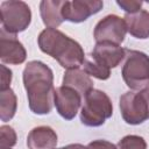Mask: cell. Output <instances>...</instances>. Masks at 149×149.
Wrapping results in <instances>:
<instances>
[{
  "instance_id": "d6986e66",
  "label": "cell",
  "mask_w": 149,
  "mask_h": 149,
  "mask_svg": "<svg viewBox=\"0 0 149 149\" xmlns=\"http://www.w3.org/2000/svg\"><path fill=\"white\" fill-rule=\"evenodd\" d=\"M16 144V133L10 126L0 128V149H8Z\"/></svg>"
},
{
  "instance_id": "5b68a950",
  "label": "cell",
  "mask_w": 149,
  "mask_h": 149,
  "mask_svg": "<svg viewBox=\"0 0 149 149\" xmlns=\"http://www.w3.org/2000/svg\"><path fill=\"white\" fill-rule=\"evenodd\" d=\"M1 29L9 34L16 35L28 28L31 21V12L29 6L23 1H3L0 7Z\"/></svg>"
},
{
  "instance_id": "8fae6325",
  "label": "cell",
  "mask_w": 149,
  "mask_h": 149,
  "mask_svg": "<svg viewBox=\"0 0 149 149\" xmlns=\"http://www.w3.org/2000/svg\"><path fill=\"white\" fill-rule=\"evenodd\" d=\"M91 56L94 62L111 70L125 59L126 49L112 43H97Z\"/></svg>"
},
{
  "instance_id": "ffe728a7",
  "label": "cell",
  "mask_w": 149,
  "mask_h": 149,
  "mask_svg": "<svg viewBox=\"0 0 149 149\" xmlns=\"http://www.w3.org/2000/svg\"><path fill=\"white\" fill-rule=\"evenodd\" d=\"M116 3L125 12H127V14H132L141 10L140 8L142 6V1H135V0H121V1H116Z\"/></svg>"
},
{
  "instance_id": "8992f818",
  "label": "cell",
  "mask_w": 149,
  "mask_h": 149,
  "mask_svg": "<svg viewBox=\"0 0 149 149\" xmlns=\"http://www.w3.org/2000/svg\"><path fill=\"white\" fill-rule=\"evenodd\" d=\"M127 26L123 19L118 15H107L100 20L94 28V40L97 43H112L119 45L123 42Z\"/></svg>"
},
{
  "instance_id": "277c9868",
  "label": "cell",
  "mask_w": 149,
  "mask_h": 149,
  "mask_svg": "<svg viewBox=\"0 0 149 149\" xmlns=\"http://www.w3.org/2000/svg\"><path fill=\"white\" fill-rule=\"evenodd\" d=\"M113 106L108 95L100 90H92L85 98L80 111V121L88 127H99L112 116Z\"/></svg>"
},
{
  "instance_id": "30bf717a",
  "label": "cell",
  "mask_w": 149,
  "mask_h": 149,
  "mask_svg": "<svg viewBox=\"0 0 149 149\" xmlns=\"http://www.w3.org/2000/svg\"><path fill=\"white\" fill-rule=\"evenodd\" d=\"M27 52L16 35L1 29L0 31V58L7 64H21L26 61Z\"/></svg>"
},
{
  "instance_id": "9c48e42d",
  "label": "cell",
  "mask_w": 149,
  "mask_h": 149,
  "mask_svg": "<svg viewBox=\"0 0 149 149\" xmlns=\"http://www.w3.org/2000/svg\"><path fill=\"white\" fill-rule=\"evenodd\" d=\"M104 3L99 0H73L65 1L63 6V17L64 20L79 23L91 15L98 13L102 8Z\"/></svg>"
},
{
  "instance_id": "9a60e30c",
  "label": "cell",
  "mask_w": 149,
  "mask_h": 149,
  "mask_svg": "<svg viewBox=\"0 0 149 149\" xmlns=\"http://www.w3.org/2000/svg\"><path fill=\"white\" fill-rule=\"evenodd\" d=\"M123 20L130 35L136 38L149 37V12L141 9L136 13L126 14Z\"/></svg>"
},
{
  "instance_id": "d4e9b609",
  "label": "cell",
  "mask_w": 149,
  "mask_h": 149,
  "mask_svg": "<svg viewBox=\"0 0 149 149\" xmlns=\"http://www.w3.org/2000/svg\"><path fill=\"white\" fill-rule=\"evenodd\" d=\"M8 149H10V148H8Z\"/></svg>"
},
{
  "instance_id": "52a82bcc",
  "label": "cell",
  "mask_w": 149,
  "mask_h": 149,
  "mask_svg": "<svg viewBox=\"0 0 149 149\" xmlns=\"http://www.w3.org/2000/svg\"><path fill=\"white\" fill-rule=\"evenodd\" d=\"M120 111L123 120L129 125L144 122L148 115L147 101L142 92H126L120 98Z\"/></svg>"
},
{
  "instance_id": "3957f363",
  "label": "cell",
  "mask_w": 149,
  "mask_h": 149,
  "mask_svg": "<svg viewBox=\"0 0 149 149\" xmlns=\"http://www.w3.org/2000/svg\"><path fill=\"white\" fill-rule=\"evenodd\" d=\"M122 78L132 90H144L149 85V56L142 51L126 49Z\"/></svg>"
},
{
  "instance_id": "7402d4cb",
  "label": "cell",
  "mask_w": 149,
  "mask_h": 149,
  "mask_svg": "<svg viewBox=\"0 0 149 149\" xmlns=\"http://www.w3.org/2000/svg\"><path fill=\"white\" fill-rule=\"evenodd\" d=\"M87 149H118L116 146H114L113 143L105 141V140H97V141H92L88 143Z\"/></svg>"
},
{
  "instance_id": "5bb4252c",
  "label": "cell",
  "mask_w": 149,
  "mask_h": 149,
  "mask_svg": "<svg viewBox=\"0 0 149 149\" xmlns=\"http://www.w3.org/2000/svg\"><path fill=\"white\" fill-rule=\"evenodd\" d=\"M65 1L62 0H44L40 3V13L43 23L48 28L56 29L64 21L63 6Z\"/></svg>"
},
{
  "instance_id": "7c38bea8",
  "label": "cell",
  "mask_w": 149,
  "mask_h": 149,
  "mask_svg": "<svg viewBox=\"0 0 149 149\" xmlns=\"http://www.w3.org/2000/svg\"><path fill=\"white\" fill-rule=\"evenodd\" d=\"M57 144V134L48 126H40L30 130L27 137L29 149H54Z\"/></svg>"
},
{
  "instance_id": "ba28073f",
  "label": "cell",
  "mask_w": 149,
  "mask_h": 149,
  "mask_svg": "<svg viewBox=\"0 0 149 149\" xmlns=\"http://www.w3.org/2000/svg\"><path fill=\"white\" fill-rule=\"evenodd\" d=\"M81 102V95L73 88L68 86H59L55 90L54 104L58 114L65 120H72Z\"/></svg>"
},
{
  "instance_id": "4fadbf2b",
  "label": "cell",
  "mask_w": 149,
  "mask_h": 149,
  "mask_svg": "<svg viewBox=\"0 0 149 149\" xmlns=\"http://www.w3.org/2000/svg\"><path fill=\"white\" fill-rule=\"evenodd\" d=\"M63 86L71 87L76 90L81 98L84 99L93 88V81L90 76L80 69H70L64 73L63 77Z\"/></svg>"
},
{
  "instance_id": "e0dca14e",
  "label": "cell",
  "mask_w": 149,
  "mask_h": 149,
  "mask_svg": "<svg viewBox=\"0 0 149 149\" xmlns=\"http://www.w3.org/2000/svg\"><path fill=\"white\" fill-rule=\"evenodd\" d=\"M83 65H84V71L88 76H93L94 78H98L100 80H106L111 76V70L108 68L102 66V65L98 64L94 61L85 59V62H84Z\"/></svg>"
},
{
  "instance_id": "7a4b0ae2",
  "label": "cell",
  "mask_w": 149,
  "mask_h": 149,
  "mask_svg": "<svg viewBox=\"0 0 149 149\" xmlns=\"http://www.w3.org/2000/svg\"><path fill=\"white\" fill-rule=\"evenodd\" d=\"M40 49L54 57L63 68L77 69L85 62L84 50L80 44L54 28H45L38 35Z\"/></svg>"
},
{
  "instance_id": "44dd1931",
  "label": "cell",
  "mask_w": 149,
  "mask_h": 149,
  "mask_svg": "<svg viewBox=\"0 0 149 149\" xmlns=\"http://www.w3.org/2000/svg\"><path fill=\"white\" fill-rule=\"evenodd\" d=\"M12 80V71L5 65H1V91L10 88L9 84Z\"/></svg>"
},
{
  "instance_id": "603a6c76",
  "label": "cell",
  "mask_w": 149,
  "mask_h": 149,
  "mask_svg": "<svg viewBox=\"0 0 149 149\" xmlns=\"http://www.w3.org/2000/svg\"><path fill=\"white\" fill-rule=\"evenodd\" d=\"M58 149H87V147H84L83 144H79V143H73V144H69L66 147H62Z\"/></svg>"
},
{
  "instance_id": "ac0fdd59",
  "label": "cell",
  "mask_w": 149,
  "mask_h": 149,
  "mask_svg": "<svg viewBox=\"0 0 149 149\" xmlns=\"http://www.w3.org/2000/svg\"><path fill=\"white\" fill-rule=\"evenodd\" d=\"M116 148L118 149H146L147 143L141 136L127 135L118 142Z\"/></svg>"
},
{
  "instance_id": "6da1fadb",
  "label": "cell",
  "mask_w": 149,
  "mask_h": 149,
  "mask_svg": "<svg viewBox=\"0 0 149 149\" xmlns=\"http://www.w3.org/2000/svg\"><path fill=\"white\" fill-rule=\"evenodd\" d=\"M23 85L29 108L35 114H48L54 106V73L40 61L29 62L23 70Z\"/></svg>"
},
{
  "instance_id": "cb8c5ba5",
  "label": "cell",
  "mask_w": 149,
  "mask_h": 149,
  "mask_svg": "<svg viewBox=\"0 0 149 149\" xmlns=\"http://www.w3.org/2000/svg\"><path fill=\"white\" fill-rule=\"evenodd\" d=\"M141 92H142V94H143V97H144V99H146V101H147V106H148V115H149V88L147 87V88L142 90Z\"/></svg>"
},
{
  "instance_id": "2e32d148",
  "label": "cell",
  "mask_w": 149,
  "mask_h": 149,
  "mask_svg": "<svg viewBox=\"0 0 149 149\" xmlns=\"http://www.w3.org/2000/svg\"><path fill=\"white\" fill-rule=\"evenodd\" d=\"M16 106V95L12 88L0 92V118L2 121H9L15 115Z\"/></svg>"
}]
</instances>
